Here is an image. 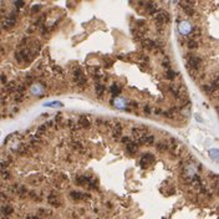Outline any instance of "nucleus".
I'll return each instance as SVG.
<instances>
[{"label":"nucleus","mask_w":219,"mask_h":219,"mask_svg":"<svg viewBox=\"0 0 219 219\" xmlns=\"http://www.w3.org/2000/svg\"><path fill=\"white\" fill-rule=\"evenodd\" d=\"M200 64H202V59L198 56H194V55H189L187 59V66L190 71H199Z\"/></svg>","instance_id":"f257e3e1"},{"label":"nucleus","mask_w":219,"mask_h":219,"mask_svg":"<svg viewBox=\"0 0 219 219\" xmlns=\"http://www.w3.org/2000/svg\"><path fill=\"white\" fill-rule=\"evenodd\" d=\"M155 19H156V23L157 25L162 26L163 24H166L169 21V15L166 12V11H163V10H159L156 15H155Z\"/></svg>","instance_id":"f03ea898"},{"label":"nucleus","mask_w":219,"mask_h":219,"mask_svg":"<svg viewBox=\"0 0 219 219\" xmlns=\"http://www.w3.org/2000/svg\"><path fill=\"white\" fill-rule=\"evenodd\" d=\"M74 81L76 82L77 85H85L86 84V76L84 75V72H82L81 68H76V70L74 71Z\"/></svg>","instance_id":"7ed1b4c3"},{"label":"nucleus","mask_w":219,"mask_h":219,"mask_svg":"<svg viewBox=\"0 0 219 219\" xmlns=\"http://www.w3.org/2000/svg\"><path fill=\"white\" fill-rule=\"evenodd\" d=\"M15 23H16L15 14H10L6 19L2 20V26H3V29H11V27L15 25Z\"/></svg>","instance_id":"20e7f679"},{"label":"nucleus","mask_w":219,"mask_h":219,"mask_svg":"<svg viewBox=\"0 0 219 219\" xmlns=\"http://www.w3.org/2000/svg\"><path fill=\"white\" fill-rule=\"evenodd\" d=\"M153 161H155L153 155H151V153H144V155L142 156V158L140 159V166H141L143 169H146Z\"/></svg>","instance_id":"39448f33"},{"label":"nucleus","mask_w":219,"mask_h":219,"mask_svg":"<svg viewBox=\"0 0 219 219\" xmlns=\"http://www.w3.org/2000/svg\"><path fill=\"white\" fill-rule=\"evenodd\" d=\"M70 196L74 200H80V199H84V200H87V199H90L91 198V196L90 194H87V193H81V192H76V190H72V192H70Z\"/></svg>","instance_id":"423d86ee"},{"label":"nucleus","mask_w":219,"mask_h":219,"mask_svg":"<svg viewBox=\"0 0 219 219\" xmlns=\"http://www.w3.org/2000/svg\"><path fill=\"white\" fill-rule=\"evenodd\" d=\"M141 45L144 49H147V50H156V49H158L156 41L155 40H149V39H143L141 41Z\"/></svg>","instance_id":"0eeeda50"},{"label":"nucleus","mask_w":219,"mask_h":219,"mask_svg":"<svg viewBox=\"0 0 219 219\" xmlns=\"http://www.w3.org/2000/svg\"><path fill=\"white\" fill-rule=\"evenodd\" d=\"M77 123H78V127H80V128H89V127L91 126L90 118H89L87 116H85V115H82V116L78 117Z\"/></svg>","instance_id":"6e6552de"},{"label":"nucleus","mask_w":219,"mask_h":219,"mask_svg":"<svg viewBox=\"0 0 219 219\" xmlns=\"http://www.w3.org/2000/svg\"><path fill=\"white\" fill-rule=\"evenodd\" d=\"M137 143H138L140 146H141V144L151 146V144H153V143H155V136H152V134H147V136L142 137L141 140H137Z\"/></svg>","instance_id":"1a4fd4ad"},{"label":"nucleus","mask_w":219,"mask_h":219,"mask_svg":"<svg viewBox=\"0 0 219 219\" xmlns=\"http://www.w3.org/2000/svg\"><path fill=\"white\" fill-rule=\"evenodd\" d=\"M122 125L121 123H115V126H113V128H112V132H111V134H112V137H113V140H120V137H121V133H122Z\"/></svg>","instance_id":"9d476101"},{"label":"nucleus","mask_w":219,"mask_h":219,"mask_svg":"<svg viewBox=\"0 0 219 219\" xmlns=\"http://www.w3.org/2000/svg\"><path fill=\"white\" fill-rule=\"evenodd\" d=\"M132 134H133L134 138L141 140L142 137L147 136V130H142V128H140V127H133V128H132Z\"/></svg>","instance_id":"9b49d317"},{"label":"nucleus","mask_w":219,"mask_h":219,"mask_svg":"<svg viewBox=\"0 0 219 219\" xmlns=\"http://www.w3.org/2000/svg\"><path fill=\"white\" fill-rule=\"evenodd\" d=\"M209 178H210L212 182H213V190H214V193L219 196V176L210 173V174H209Z\"/></svg>","instance_id":"f8f14e48"},{"label":"nucleus","mask_w":219,"mask_h":219,"mask_svg":"<svg viewBox=\"0 0 219 219\" xmlns=\"http://www.w3.org/2000/svg\"><path fill=\"white\" fill-rule=\"evenodd\" d=\"M47 200H49V204L52 205V207H60V205H61L60 198H59L56 194H55V193H51V194L49 196Z\"/></svg>","instance_id":"ddd939ff"},{"label":"nucleus","mask_w":219,"mask_h":219,"mask_svg":"<svg viewBox=\"0 0 219 219\" xmlns=\"http://www.w3.org/2000/svg\"><path fill=\"white\" fill-rule=\"evenodd\" d=\"M137 149H138V143L137 141H131L128 144H127V153L133 156L137 153Z\"/></svg>","instance_id":"4468645a"},{"label":"nucleus","mask_w":219,"mask_h":219,"mask_svg":"<svg viewBox=\"0 0 219 219\" xmlns=\"http://www.w3.org/2000/svg\"><path fill=\"white\" fill-rule=\"evenodd\" d=\"M144 6H146V10L148 14H157L159 11L155 3H147V4H144Z\"/></svg>","instance_id":"2eb2a0df"},{"label":"nucleus","mask_w":219,"mask_h":219,"mask_svg":"<svg viewBox=\"0 0 219 219\" xmlns=\"http://www.w3.org/2000/svg\"><path fill=\"white\" fill-rule=\"evenodd\" d=\"M52 126V121H49V122H46V123H44V125H41L39 128H37V131H39V133L41 134V133H45L46 132V130L49 128V127H51Z\"/></svg>","instance_id":"dca6fc26"},{"label":"nucleus","mask_w":219,"mask_h":219,"mask_svg":"<svg viewBox=\"0 0 219 219\" xmlns=\"http://www.w3.org/2000/svg\"><path fill=\"white\" fill-rule=\"evenodd\" d=\"M157 149L159 151V152H166L167 149H169V146L167 143H164V142H159L157 144Z\"/></svg>","instance_id":"f3484780"},{"label":"nucleus","mask_w":219,"mask_h":219,"mask_svg":"<svg viewBox=\"0 0 219 219\" xmlns=\"http://www.w3.org/2000/svg\"><path fill=\"white\" fill-rule=\"evenodd\" d=\"M2 212H3V214H4V215H10V214L14 212V209H12L11 205H4Z\"/></svg>","instance_id":"a211bd4d"},{"label":"nucleus","mask_w":219,"mask_h":219,"mask_svg":"<svg viewBox=\"0 0 219 219\" xmlns=\"http://www.w3.org/2000/svg\"><path fill=\"white\" fill-rule=\"evenodd\" d=\"M103 92H105V87H103V85H100V84L96 85V95H97V96H102V95H103Z\"/></svg>","instance_id":"6ab92c4d"},{"label":"nucleus","mask_w":219,"mask_h":219,"mask_svg":"<svg viewBox=\"0 0 219 219\" xmlns=\"http://www.w3.org/2000/svg\"><path fill=\"white\" fill-rule=\"evenodd\" d=\"M109 92H111L112 95H118L121 92V89L117 86V85H112L111 89H109Z\"/></svg>","instance_id":"aec40b11"},{"label":"nucleus","mask_w":219,"mask_h":219,"mask_svg":"<svg viewBox=\"0 0 219 219\" xmlns=\"http://www.w3.org/2000/svg\"><path fill=\"white\" fill-rule=\"evenodd\" d=\"M188 47H189L190 50L197 49V47H198V43H197L196 40H189V41H188Z\"/></svg>","instance_id":"412c9836"},{"label":"nucleus","mask_w":219,"mask_h":219,"mask_svg":"<svg viewBox=\"0 0 219 219\" xmlns=\"http://www.w3.org/2000/svg\"><path fill=\"white\" fill-rule=\"evenodd\" d=\"M16 192H18V193H19L20 196H25V194L27 193V190H26V188H25L24 186H20V187H18Z\"/></svg>","instance_id":"4be33fe9"},{"label":"nucleus","mask_w":219,"mask_h":219,"mask_svg":"<svg viewBox=\"0 0 219 219\" xmlns=\"http://www.w3.org/2000/svg\"><path fill=\"white\" fill-rule=\"evenodd\" d=\"M166 76H167V78H169V80H174V78H176V72H174L173 70H167Z\"/></svg>","instance_id":"5701e85b"},{"label":"nucleus","mask_w":219,"mask_h":219,"mask_svg":"<svg viewBox=\"0 0 219 219\" xmlns=\"http://www.w3.org/2000/svg\"><path fill=\"white\" fill-rule=\"evenodd\" d=\"M190 35L193 36V37H197V36H200V30L198 29V27H194L193 30L190 31Z\"/></svg>","instance_id":"b1692460"},{"label":"nucleus","mask_w":219,"mask_h":219,"mask_svg":"<svg viewBox=\"0 0 219 219\" xmlns=\"http://www.w3.org/2000/svg\"><path fill=\"white\" fill-rule=\"evenodd\" d=\"M24 100V93H18L16 92V95H15V101L16 102H21Z\"/></svg>","instance_id":"393cba45"},{"label":"nucleus","mask_w":219,"mask_h":219,"mask_svg":"<svg viewBox=\"0 0 219 219\" xmlns=\"http://www.w3.org/2000/svg\"><path fill=\"white\" fill-rule=\"evenodd\" d=\"M72 146H74V148H75L76 151H82V149H84L82 144H81V143H78V142H74V143H72Z\"/></svg>","instance_id":"a878e982"},{"label":"nucleus","mask_w":219,"mask_h":219,"mask_svg":"<svg viewBox=\"0 0 219 219\" xmlns=\"http://www.w3.org/2000/svg\"><path fill=\"white\" fill-rule=\"evenodd\" d=\"M33 81H34V76L33 75H27L26 76V82H30V84H31Z\"/></svg>","instance_id":"bb28decb"},{"label":"nucleus","mask_w":219,"mask_h":219,"mask_svg":"<svg viewBox=\"0 0 219 219\" xmlns=\"http://www.w3.org/2000/svg\"><path fill=\"white\" fill-rule=\"evenodd\" d=\"M40 9H41V6H40V5H35V6H33L31 11H33V12H37Z\"/></svg>","instance_id":"cd10ccee"},{"label":"nucleus","mask_w":219,"mask_h":219,"mask_svg":"<svg viewBox=\"0 0 219 219\" xmlns=\"http://www.w3.org/2000/svg\"><path fill=\"white\" fill-rule=\"evenodd\" d=\"M122 142H123V143H127V144H128V143L131 142V140L128 138V137H123V138H122Z\"/></svg>","instance_id":"c85d7f7f"},{"label":"nucleus","mask_w":219,"mask_h":219,"mask_svg":"<svg viewBox=\"0 0 219 219\" xmlns=\"http://www.w3.org/2000/svg\"><path fill=\"white\" fill-rule=\"evenodd\" d=\"M24 4H25L24 2H16V3H15V6H16V8H21V6H24Z\"/></svg>","instance_id":"c756f323"},{"label":"nucleus","mask_w":219,"mask_h":219,"mask_svg":"<svg viewBox=\"0 0 219 219\" xmlns=\"http://www.w3.org/2000/svg\"><path fill=\"white\" fill-rule=\"evenodd\" d=\"M144 112H146V113H151V107L146 106V107H144Z\"/></svg>","instance_id":"7c9ffc66"},{"label":"nucleus","mask_w":219,"mask_h":219,"mask_svg":"<svg viewBox=\"0 0 219 219\" xmlns=\"http://www.w3.org/2000/svg\"><path fill=\"white\" fill-rule=\"evenodd\" d=\"M2 81H3V84H6V77L4 74H2Z\"/></svg>","instance_id":"2f4dec72"},{"label":"nucleus","mask_w":219,"mask_h":219,"mask_svg":"<svg viewBox=\"0 0 219 219\" xmlns=\"http://www.w3.org/2000/svg\"><path fill=\"white\" fill-rule=\"evenodd\" d=\"M29 219H40L39 217H29Z\"/></svg>","instance_id":"473e14b6"},{"label":"nucleus","mask_w":219,"mask_h":219,"mask_svg":"<svg viewBox=\"0 0 219 219\" xmlns=\"http://www.w3.org/2000/svg\"><path fill=\"white\" fill-rule=\"evenodd\" d=\"M3 219H8V218H3Z\"/></svg>","instance_id":"72a5a7b5"}]
</instances>
